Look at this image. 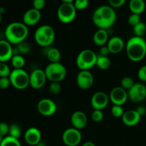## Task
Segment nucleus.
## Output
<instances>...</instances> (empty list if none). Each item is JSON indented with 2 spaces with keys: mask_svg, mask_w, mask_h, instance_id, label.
I'll use <instances>...</instances> for the list:
<instances>
[{
  "mask_svg": "<svg viewBox=\"0 0 146 146\" xmlns=\"http://www.w3.org/2000/svg\"><path fill=\"white\" fill-rule=\"evenodd\" d=\"M117 19L116 12L109 5H102L96 9L93 13L92 21L98 29L108 30L115 23Z\"/></svg>",
  "mask_w": 146,
  "mask_h": 146,
  "instance_id": "nucleus-1",
  "label": "nucleus"
},
{
  "mask_svg": "<svg viewBox=\"0 0 146 146\" xmlns=\"http://www.w3.org/2000/svg\"><path fill=\"white\" fill-rule=\"evenodd\" d=\"M128 58L133 62H138L146 56V41L144 37H131L125 44Z\"/></svg>",
  "mask_w": 146,
  "mask_h": 146,
  "instance_id": "nucleus-2",
  "label": "nucleus"
},
{
  "mask_svg": "<svg viewBox=\"0 0 146 146\" xmlns=\"http://www.w3.org/2000/svg\"><path fill=\"white\" fill-rule=\"evenodd\" d=\"M29 35V29L23 22H12L5 29L7 41L11 44H17L25 41Z\"/></svg>",
  "mask_w": 146,
  "mask_h": 146,
  "instance_id": "nucleus-3",
  "label": "nucleus"
},
{
  "mask_svg": "<svg viewBox=\"0 0 146 146\" xmlns=\"http://www.w3.org/2000/svg\"><path fill=\"white\" fill-rule=\"evenodd\" d=\"M56 38L55 30L50 25L40 26L34 33V39L38 46L45 48L50 47Z\"/></svg>",
  "mask_w": 146,
  "mask_h": 146,
  "instance_id": "nucleus-4",
  "label": "nucleus"
},
{
  "mask_svg": "<svg viewBox=\"0 0 146 146\" xmlns=\"http://www.w3.org/2000/svg\"><path fill=\"white\" fill-rule=\"evenodd\" d=\"M98 55L91 49L82 50L76 57V66L81 71H90L96 65Z\"/></svg>",
  "mask_w": 146,
  "mask_h": 146,
  "instance_id": "nucleus-5",
  "label": "nucleus"
},
{
  "mask_svg": "<svg viewBox=\"0 0 146 146\" xmlns=\"http://www.w3.org/2000/svg\"><path fill=\"white\" fill-rule=\"evenodd\" d=\"M47 80L51 82H61L66 76V68L61 63H50L45 68Z\"/></svg>",
  "mask_w": 146,
  "mask_h": 146,
  "instance_id": "nucleus-6",
  "label": "nucleus"
},
{
  "mask_svg": "<svg viewBox=\"0 0 146 146\" xmlns=\"http://www.w3.org/2000/svg\"><path fill=\"white\" fill-rule=\"evenodd\" d=\"M9 78L11 81V85L17 89H25L29 86V74L23 68H14Z\"/></svg>",
  "mask_w": 146,
  "mask_h": 146,
  "instance_id": "nucleus-7",
  "label": "nucleus"
},
{
  "mask_svg": "<svg viewBox=\"0 0 146 146\" xmlns=\"http://www.w3.org/2000/svg\"><path fill=\"white\" fill-rule=\"evenodd\" d=\"M77 10L71 3H62L57 10V17L63 24L73 22L76 17Z\"/></svg>",
  "mask_w": 146,
  "mask_h": 146,
  "instance_id": "nucleus-8",
  "label": "nucleus"
},
{
  "mask_svg": "<svg viewBox=\"0 0 146 146\" xmlns=\"http://www.w3.org/2000/svg\"><path fill=\"white\" fill-rule=\"evenodd\" d=\"M82 140V135L79 130L74 128H67L62 134V141L66 146H77Z\"/></svg>",
  "mask_w": 146,
  "mask_h": 146,
  "instance_id": "nucleus-9",
  "label": "nucleus"
},
{
  "mask_svg": "<svg viewBox=\"0 0 146 146\" xmlns=\"http://www.w3.org/2000/svg\"><path fill=\"white\" fill-rule=\"evenodd\" d=\"M46 81L45 71L41 68L34 69L29 74V86L34 89H41L44 86Z\"/></svg>",
  "mask_w": 146,
  "mask_h": 146,
  "instance_id": "nucleus-10",
  "label": "nucleus"
},
{
  "mask_svg": "<svg viewBox=\"0 0 146 146\" xmlns=\"http://www.w3.org/2000/svg\"><path fill=\"white\" fill-rule=\"evenodd\" d=\"M128 98L133 103L138 104L146 98V86L142 83H136L128 91Z\"/></svg>",
  "mask_w": 146,
  "mask_h": 146,
  "instance_id": "nucleus-11",
  "label": "nucleus"
},
{
  "mask_svg": "<svg viewBox=\"0 0 146 146\" xmlns=\"http://www.w3.org/2000/svg\"><path fill=\"white\" fill-rule=\"evenodd\" d=\"M37 111L44 116H51L56 112L57 106L53 100L43 98L37 104Z\"/></svg>",
  "mask_w": 146,
  "mask_h": 146,
  "instance_id": "nucleus-12",
  "label": "nucleus"
},
{
  "mask_svg": "<svg viewBox=\"0 0 146 146\" xmlns=\"http://www.w3.org/2000/svg\"><path fill=\"white\" fill-rule=\"evenodd\" d=\"M109 99L113 105L123 106L128 99V91L121 86L115 87L110 92Z\"/></svg>",
  "mask_w": 146,
  "mask_h": 146,
  "instance_id": "nucleus-13",
  "label": "nucleus"
},
{
  "mask_svg": "<svg viewBox=\"0 0 146 146\" xmlns=\"http://www.w3.org/2000/svg\"><path fill=\"white\" fill-rule=\"evenodd\" d=\"M109 101V96L103 91H97L91 97V104L94 110L103 111L108 106Z\"/></svg>",
  "mask_w": 146,
  "mask_h": 146,
  "instance_id": "nucleus-14",
  "label": "nucleus"
},
{
  "mask_svg": "<svg viewBox=\"0 0 146 146\" xmlns=\"http://www.w3.org/2000/svg\"><path fill=\"white\" fill-rule=\"evenodd\" d=\"M94 82V75L90 71H80L77 74L76 84L81 89H89L93 86Z\"/></svg>",
  "mask_w": 146,
  "mask_h": 146,
  "instance_id": "nucleus-15",
  "label": "nucleus"
},
{
  "mask_svg": "<svg viewBox=\"0 0 146 146\" xmlns=\"http://www.w3.org/2000/svg\"><path fill=\"white\" fill-rule=\"evenodd\" d=\"M41 18V11L31 8L27 10L23 16V23L27 27L36 25L39 22Z\"/></svg>",
  "mask_w": 146,
  "mask_h": 146,
  "instance_id": "nucleus-16",
  "label": "nucleus"
},
{
  "mask_svg": "<svg viewBox=\"0 0 146 146\" xmlns=\"http://www.w3.org/2000/svg\"><path fill=\"white\" fill-rule=\"evenodd\" d=\"M24 140L28 145L36 146L41 141V131L36 127L28 128L24 133Z\"/></svg>",
  "mask_w": 146,
  "mask_h": 146,
  "instance_id": "nucleus-17",
  "label": "nucleus"
},
{
  "mask_svg": "<svg viewBox=\"0 0 146 146\" xmlns=\"http://www.w3.org/2000/svg\"><path fill=\"white\" fill-rule=\"evenodd\" d=\"M71 123L73 128L78 130L84 129L88 123V118L86 113L83 111H77L72 113L71 116Z\"/></svg>",
  "mask_w": 146,
  "mask_h": 146,
  "instance_id": "nucleus-18",
  "label": "nucleus"
},
{
  "mask_svg": "<svg viewBox=\"0 0 146 146\" xmlns=\"http://www.w3.org/2000/svg\"><path fill=\"white\" fill-rule=\"evenodd\" d=\"M121 118L124 125L128 127H133L139 123L141 116L135 110H128L125 111Z\"/></svg>",
  "mask_w": 146,
  "mask_h": 146,
  "instance_id": "nucleus-19",
  "label": "nucleus"
},
{
  "mask_svg": "<svg viewBox=\"0 0 146 146\" xmlns=\"http://www.w3.org/2000/svg\"><path fill=\"white\" fill-rule=\"evenodd\" d=\"M107 46L109 49L110 53L113 54H117L121 53L123 51L124 48L125 46V44L124 43L123 39L121 37L119 36H113L109 38L108 43H107Z\"/></svg>",
  "mask_w": 146,
  "mask_h": 146,
  "instance_id": "nucleus-20",
  "label": "nucleus"
},
{
  "mask_svg": "<svg viewBox=\"0 0 146 146\" xmlns=\"http://www.w3.org/2000/svg\"><path fill=\"white\" fill-rule=\"evenodd\" d=\"M14 56L13 47L7 40H0V62L6 63Z\"/></svg>",
  "mask_w": 146,
  "mask_h": 146,
  "instance_id": "nucleus-21",
  "label": "nucleus"
},
{
  "mask_svg": "<svg viewBox=\"0 0 146 146\" xmlns=\"http://www.w3.org/2000/svg\"><path fill=\"white\" fill-rule=\"evenodd\" d=\"M108 40H109V37H108V33L106 29H98L94 33V36H93V41L94 44L100 47L106 45Z\"/></svg>",
  "mask_w": 146,
  "mask_h": 146,
  "instance_id": "nucleus-22",
  "label": "nucleus"
},
{
  "mask_svg": "<svg viewBox=\"0 0 146 146\" xmlns=\"http://www.w3.org/2000/svg\"><path fill=\"white\" fill-rule=\"evenodd\" d=\"M128 7L132 14L141 15L145 9V2L144 0H130Z\"/></svg>",
  "mask_w": 146,
  "mask_h": 146,
  "instance_id": "nucleus-23",
  "label": "nucleus"
},
{
  "mask_svg": "<svg viewBox=\"0 0 146 146\" xmlns=\"http://www.w3.org/2000/svg\"><path fill=\"white\" fill-rule=\"evenodd\" d=\"M46 55L50 63L60 62L61 61V51L55 47H48L46 51Z\"/></svg>",
  "mask_w": 146,
  "mask_h": 146,
  "instance_id": "nucleus-24",
  "label": "nucleus"
},
{
  "mask_svg": "<svg viewBox=\"0 0 146 146\" xmlns=\"http://www.w3.org/2000/svg\"><path fill=\"white\" fill-rule=\"evenodd\" d=\"M96 66L99 69L105 70L108 69L111 66V60L108 56H103L98 55L96 61Z\"/></svg>",
  "mask_w": 146,
  "mask_h": 146,
  "instance_id": "nucleus-25",
  "label": "nucleus"
},
{
  "mask_svg": "<svg viewBox=\"0 0 146 146\" xmlns=\"http://www.w3.org/2000/svg\"><path fill=\"white\" fill-rule=\"evenodd\" d=\"M10 61H11V65L14 67V69L23 68V67L25 65V59H24V56L21 54L14 55Z\"/></svg>",
  "mask_w": 146,
  "mask_h": 146,
  "instance_id": "nucleus-26",
  "label": "nucleus"
},
{
  "mask_svg": "<svg viewBox=\"0 0 146 146\" xmlns=\"http://www.w3.org/2000/svg\"><path fill=\"white\" fill-rule=\"evenodd\" d=\"M9 135L12 138L19 139L21 135V129L19 125L16 123L10 125L9 130Z\"/></svg>",
  "mask_w": 146,
  "mask_h": 146,
  "instance_id": "nucleus-27",
  "label": "nucleus"
},
{
  "mask_svg": "<svg viewBox=\"0 0 146 146\" xmlns=\"http://www.w3.org/2000/svg\"><path fill=\"white\" fill-rule=\"evenodd\" d=\"M0 146H21V145L19 139L7 135L4 137Z\"/></svg>",
  "mask_w": 146,
  "mask_h": 146,
  "instance_id": "nucleus-28",
  "label": "nucleus"
},
{
  "mask_svg": "<svg viewBox=\"0 0 146 146\" xmlns=\"http://www.w3.org/2000/svg\"><path fill=\"white\" fill-rule=\"evenodd\" d=\"M133 33L135 34V36L143 37L146 33V24L141 21L139 24L133 27Z\"/></svg>",
  "mask_w": 146,
  "mask_h": 146,
  "instance_id": "nucleus-29",
  "label": "nucleus"
},
{
  "mask_svg": "<svg viewBox=\"0 0 146 146\" xmlns=\"http://www.w3.org/2000/svg\"><path fill=\"white\" fill-rule=\"evenodd\" d=\"M17 48L19 52V54H21V55H26V54H29L30 51H31V46L29 43L26 42L25 41L17 44Z\"/></svg>",
  "mask_w": 146,
  "mask_h": 146,
  "instance_id": "nucleus-30",
  "label": "nucleus"
},
{
  "mask_svg": "<svg viewBox=\"0 0 146 146\" xmlns=\"http://www.w3.org/2000/svg\"><path fill=\"white\" fill-rule=\"evenodd\" d=\"M135 83L134 82L133 79L131 77L125 76L122 78L121 81V86L126 91H129L131 88L134 86Z\"/></svg>",
  "mask_w": 146,
  "mask_h": 146,
  "instance_id": "nucleus-31",
  "label": "nucleus"
},
{
  "mask_svg": "<svg viewBox=\"0 0 146 146\" xmlns=\"http://www.w3.org/2000/svg\"><path fill=\"white\" fill-rule=\"evenodd\" d=\"M111 112L113 116H114L115 118H122L125 111H124L123 106H121L113 105L111 108Z\"/></svg>",
  "mask_w": 146,
  "mask_h": 146,
  "instance_id": "nucleus-32",
  "label": "nucleus"
},
{
  "mask_svg": "<svg viewBox=\"0 0 146 146\" xmlns=\"http://www.w3.org/2000/svg\"><path fill=\"white\" fill-rule=\"evenodd\" d=\"M50 93L53 95H58L61 93L62 87L59 82H51L48 87Z\"/></svg>",
  "mask_w": 146,
  "mask_h": 146,
  "instance_id": "nucleus-33",
  "label": "nucleus"
},
{
  "mask_svg": "<svg viewBox=\"0 0 146 146\" xmlns=\"http://www.w3.org/2000/svg\"><path fill=\"white\" fill-rule=\"evenodd\" d=\"M11 69L6 63L0 62V78L1 77H9L11 74Z\"/></svg>",
  "mask_w": 146,
  "mask_h": 146,
  "instance_id": "nucleus-34",
  "label": "nucleus"
},
{
  "mask_svg": "<svg viewBox=\"0 0 146 146\" xmlns=\"http://www.w3.org/2000/svg\"><path fill=\"white\" fill-rule=\"evenodd\" d=\"M104 118V114L101 110H94L91 114V118L96 123H99L103 121Z\"/></svg>",
  "mask_w": 146,
  "mask_h": 146,
  "instance_id": "nucleus-35",
  "label": "nucleus"
},
{
  "mask_svg": "<svg viewBox=\"0 0 146 146\" xmlns=\"http://www.w3.org/2000/svg\"><path fill=\"white\" fill-rule=\"evenodd\" d=\"M76 10H84L88 7V0H75L73 3Z\"/></svg>",
  "mask_w": 146,
  "mask_h": 146,
  "instance_id": "nucleus-36",
  "label": "nucleus"
},
{
  "mask_svg": "<svg viewBox=\"0 0 146 146\" xmlns=\"http://www.w3.org/2000/svg\"><path fill=\"white\" fill-rule=\"evenodd\" d=\"M141 21V17H140V15H138V14H131V15L128 17V24L133 27H134L135 26H136L137 24H139Z\"/></svg>",
  "mask_w": 146,
  "mask_h": 146,
  "instance_id": "nucleus-37",
  "label": "nucleus"
},
{
  "mask_svg": "<svg viewBox=\"0 0 146 146\" xmlns=\"http://www.w3.org/2000/svg\"><path fill=\"white\" fill-rule=\"evenodd\" d=\"M33 8L41 11L46 6V0H33Z\"/></svg>",
  "mask_w": 146,
  "mask_h": 146,
  "instance_id": "nucleus-38",
  "label": "nucleus"
},
{
  "mask_svg": "<svg viewBox=\"0 0 146 146\" xmlns=\"http://www.w3.org/2000/svg\"><path fill=\"white\" fill-rule=\"evenodd\" d=\"M125 2H126V0H108L109 6H111L113 9L123 7Z\"/></svg>",
  "mask_w": 146,
  "mask_h": 146,
  "instance_id": "nucleus-39",
  "label": "nucleus"
},
{
  "mask_svg": "<svg viewBox=\"0 0 146 146\" xmlns=\"http://www.w3.org/2000/svg\"><path fill=\"white\" fill-rule=\"evenodd\" d=\"M11 85V81L9 77H1L0 78V88L7 89Z\"/></svg>",
  "mask_w": 146,
  "mask_h": 146,
  "instance_id": "nucleus-40",
  "label": "nucleus"
},
{
  "mask_svg": "<svg viewBox=\"0 0 146 146\" xmlns=\"http://www.w3.org/2000/svg\"><path fill=\"white\" fill-rule=\"evenodd\" d=\"M138 77L141 81L146 82V65L143 66L138 71Z\"/></svg>",
  "mask_w": 146,
  "mask_h": 146,
  "instance_id": "nucleus-41",
  "label": "nucleus"
},
{
  "mask_svg": "<svg viewBox=\"0 0 146 146\" xmlns=\"http://www.w3.org/2000/svg\"><path fill=\"white\" fill-rule=\"evenodd\" d=\"M9 125H7L6 123H0V135L1 136H7V134H9Z\"/></svg>",
  "mask_w": 146,
  "mask_h": 146,
  "instance_id": "nucleus-42",
  "label": "nucleus"
},
{
  "mask_svg": "<svg viewBox=\"0 0 146 146\" xmlns=\"http://www.w3.org/2000/svg\"><path fill=\"white\" fill-rule=\"evenodd\" d=\"M110 54H111V53H110V51L109 49H108L107 45L103 46L100 47L99 54H98V55L103 56H108Z\"/></svg>",
  "mask_w": 146,
  "mask_h": 146,
  "instance_id": "nucleus-43",
  "label": "nucleus"
},
{
  "mask_svg": "<svg viewBox=\"0 0 146 146\" xmlns=\"http://www.w3.org/2000/svg\"><path fill=\"white\" fill-rule=\"evenodd\" d=\"M135 111L138 113V114H139L141 117L146 115V108L145 106H139L135 109Z\"/></svg>",
  "mask_w": 146,
  "mask_h": 146,
  "instance_id": "nucleus-44",
  "label": "nucleus"
},
{
  "mask_svg": "<svg viewBox=\"0 0 146 146\" xmlns=\"http://www.w3.org/2000/svg\"><path fill=\"white\" fill-rule=\"evenodd\" d=\"M82 146H96V145L93 142H91V141H87V142L84 143L82 145Z\"/></svg>",
  "mask_w": 146,
  "mask_h": 146,
  "instance_id": "nucleus-45",
  "label": "nucleus"
},
{
  "mask_svg": "<svg viewBox=\"0 0 146 146\" xmlns=\"http://www.w3.org/2000/svg\"><path fill=\"white\" fill-rule=\"evenodd\" d=\"M61 1L63 3H71V4H73L75 0H61Z\"/></svg>",
  "mask_w": 146,
  "mask_h": 146,
  "instance_id": "nucleus-46",
  "label": "nucleus"
},
{
  "mask_svg": "<svg viewBox=\"0 0 146 146\" xmlns=\"http://www.w3.org/2000/svg\"><path fill=\"white\" fill-rule=\"evenodd\" d=\"M36 146H47V145H46V143L43 142V141H41V142L38 143L37 144V145Z\"/></svg>",
  "mask_w": 146,
  "mask_h": 146,
  "instance_id": "nucleus-47",
  "label": "nucleus"
},
{
  "mask_svg": "<svg viewBox=\"0 0 146 146\" xmlns=\"http://www.w3.org/2000/svg\"><path fill=\"white\" fill-rule=\"evenodd\" d=\"M4 12V7H0V13L2 14Z\"/></svg>",
  "mask_w": 146,
  "mask_h": 146,
  "instance_id": "nucleus-48",
  "label": "nucleus"
},
{
  "mask_svg": "<svg viewBox=\"0 0 146 146\" xmlns=\"http://www.w3.org/2000/svg\"><path fill=\"white\" fill-rule=\"evenodd\" d=\"M4 137L1 136V135H0V144H1V143L2 142V141H3V139H4Z\"/></svg>",
  "mask_w": 146,
  "mask_h": 146,
  "instance_id": "nucleus-49",
  "label": "nucleus"
},
{
  "mask_svg": "<svg viewBox=\"0 0 146 146\" xmlns=\"http://www.w3.org/2000/svg\"><path fill=\"white\" fill-rule=\"evenodd\" d=\"M1 14L0 13V24H1Z\"/></svg>",
  "mask_w": 146,
  "mask_h": 146,
  "instance_id": "nucleus-50",
  "label": "nucleus"
}]
</instances>
